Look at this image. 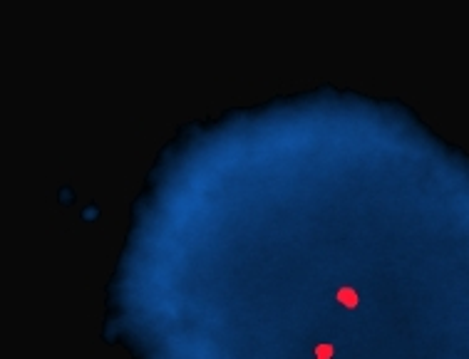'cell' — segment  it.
<instances>
[{"mask_svg": "<svg viewBox=\"0 0 469 359\" xmlns=\"http://www.w3.org/2000/svg\"><path fill=\"white\" fill-rule=\"evenodd\" d=\"M338 300H340L345 307H355V305H358V292H355L353 287H350V290H340Z\"/></svg>", "mask_w": 469, "mask_h": 359, "instance_id": "6da1fadb", "label": "cell"}, {"mask_svg": "<svg viewBox=\"0 0 469 359\" xmlns=\"http://www.w3.org/2000/svg\"><path fill=\"white\" fill-rule=\"evenodd\" d=\"M333 357V344H321L316 352V359H330Z\"/></svg>", "mask_w": 469, "mask_h": 359, "instance_id": "7a4b0ae2", "label": "cell"}]
</instances>
